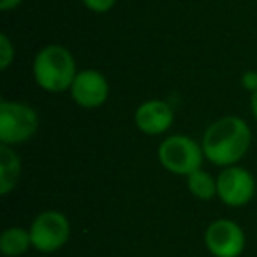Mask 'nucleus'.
Returning <instances> with one entry per match:
<instances>
[{"label":"nucleus","mask_w":257,"mask_h":257,"mask_svg":"<svg viewBox=\"0 0 257 257\" xmlns=\"http://www.w3.org/2000/svg\"><path fill=\"white\" fill-rule=\"evenodd\" d=\"M71 95L74 102L86 109L102 106L109 97V83L106 76L97 69L78 71L71 86Z\"/></svg>","instance_id":"nucleus-8"},{"label":"nucleus","mask_w":257,"mask_h":257,"mask_svg":"<svg viewBox=\"0 0 257 257\" xmlns=\"http://www.w3.org/2000/svg\"><path fill=\"white\" fill-rule=\"evenodd\" d=\"M245 232L229 218L211 222L204 231V245L213 257H239L245 250Z\"/></svg>","instance_id":"nucleus-7"},{"label":"nucleus","mask_w":257,"mask_h":257,"mask_svg":"<svg viewBox=\"0 0 257 257\" xmlns=\"http://www.w3.org/2000/svg\"><path fill=\"white\" fill-rule=\"evenodd\" d=\"M81 2L86 9L97 13V15H104V13L111 11L116 4V0H81Z\"/></svg>","instance_id":"nucleus-14"},{"label":"nucleus","mask_w":257,"mask_h":257,"mask_svg":"<svg viewBox=\"0 0 257 257\" xmlns=\"http://www.w3.org/2000/svg\"><path fill=\"white\" fill-rule=\"evenodd\" d=\"M241 85L245 90L253 93L257 90V71H245L241 76Z\"/></svg>","instance_id":"nucleus-15"},{"label":"nucleus","mask_w":257,"mask_h":257,"mask_svg":"<svg viewBox=\"0 0 257 257\" xmlns=\"http://www.w3.org/2000/svg\"><path fill=\"white\" fill-rule=\"evenodd\" d=\"M32 246L37 252L53 253L71 238V222L62 211L46 210L34 218L30 225Z\"/></svg>","instance_id":"nucleus-5"},{"label":"nucleus","mask_w":257,"mask_h":257,"mask_svg":"<svg viewBox=\"0 0 257 257\" xmlns=\"http://www.w3.org/2000/svg\"><path fill=\"white\" fill-rule=\"evenodd\" d=\"M187 187L196 199L210 201L213 196H217V180L204 169H197V171L190 173L187 176Z\"/></svg>","instance_id":"nucleus-12"},{"label":"nucleus","mask_w":257,"mask_h":257,"mask_svg":"<svg viewBox=\"0 0 257 257\" xmlns=\"http://www.w3.org/2000/svg\"><path fill=\"white\" fill-rule=\"evenodd\" d=\"M157 154L162 168L178 176H189L190 173L201 169L204 161L203 147L196 140L183 134L166 138Z\"/></svg>","instance_id":"nucleus-3"},{"label":"nucleus","mask_w":257,"mask_h":257,"mask_svg":"<svg viewBox=\"0 0 257 257\" xmlns=\"http://www.w3.org/2000/svg\"><path fill=\"white\" fill-rule=\"evenodd\" d=\"M252 145V131L243 118L227 114L215 120L204 131L201 147L204 159L218 168L236 166Z\"/></svg>","instance_id":"nucleus-1"},{"label":"nucleus","mask_w":257,"mask_h":257,"mask_svg":"<svg viewBox=\"0 0 257 257\" xmlns=\"http://www.w3.org/2000/svg\"><path fill=\"white\" fill-rule=\"evenodd\" d=\"M22 175V161L15 148L0 145V196H9Z\"/></svg>","instance_id":"nucleus-10"},{"label":"nucleus","mask_w":257,"mask_h":257,"mask_svg":"<svg viewBox=\"0 0 257 257\" xmlns=\"http://www.w3.org/2000/svg\"><path fill=\"white\" fill-rule=\"evenodd\" d=\"M250 109H252L253 118L257 120V90L252 93V97H250Z\"/></svg>","instance_id":"nucleus-17"},{"label":"nucleus","mask_w":257,"mask_h":257,"mask_svg":"<svg viewBox=\"0 0 257 257\" xmlns=\"http://www.w3.org/2000/svg\"><path fill=\"white\" fill-rule=\"evenodd\" d=\"M32 246L30 229L25 227H8L0 236V250L6 257H20Z\"/></svg>","instance_id":"nucleus-11"},{"label":"nucleus","mask_w":257,"mask_h":257,"mask_svg":"<svg viewBox=\"0 0 257 257\" xmlns=\"http://www.w3.org/2000/svg\"><path fill=\"white\" fill-rule=\"evenodd\" d=\"M136 127L148 136L164 134L175 121V111L168 102L159 99H150L140 104L134 113Z\"/></svg>","instance_id":"nucleus-9"},{"label":"nucleus","mask_w":257,"mask_h":257,"mask_svg":"<svg viewBox=\"0 0 257 257\" xmlns=\"http://www.w3.org/2000/svg\"><path fill=\"white\" fill-rule=\"evenodd\" d=\"M255 178L245 168L229 166L217 178V196L224 204L231 208H241L253 199Z\"/></svg>","instance_id":"nucleus-6"},{"label":"nucleus","mask_w":257,"mask_h":257,"mask_svg":"<svg viewBox=\"0 0 257 257\" xmlns=\"http://www.w3.org/2000/svg\"><path fill=\"white\" fill-rule=\"evenodd\" d=\"M39 128V114L32 106L18 100L0 102V141L2 145H22Z\"/></svg>","instance_id":"nucleus-4"},{"label":"nucleus","mask_w":257,"mask_h":257,"mask_svg":"<svg viewBox=\"0 0 257 257\" xmlns=\"http://www.w3.org/2000/svg\"><path fill=\"white\" fill-rule=\"evenodd\" d=\"M32 72L39 88L50 93H62L71 90L78 69L71 50L62 44H48L37 51Z\"/></svg>","instance_id":"nucleus-2"},{"label":"nucleus","mask_w":257,"mask_h":257,"mask_svg":"<svg viewBox=\"0 0 257 257\" xmlns=\"http://www.w3.org/2000/svg\"><path fill=\"white\" fill-rule=\"evenodd\" d=\"M13 62H15V46H13L8 34H2L0 36V69L8 71Z\"/></svg>","instance_id":"nucleus-13"},{"label":"nucleus","mask_w":257,"mask_h":257,"mask_svg":"<svg viewBox=\"0 0 257 257\" xmlns=\"http://www.w3.org/2000/svg\"><path fill=\"white\" fill-rule=\"evenodd\" d=\"M23 0H0V11H11L16 9Z\"/></svg>","instance_id":"nucleus-16"}]
</instances>
